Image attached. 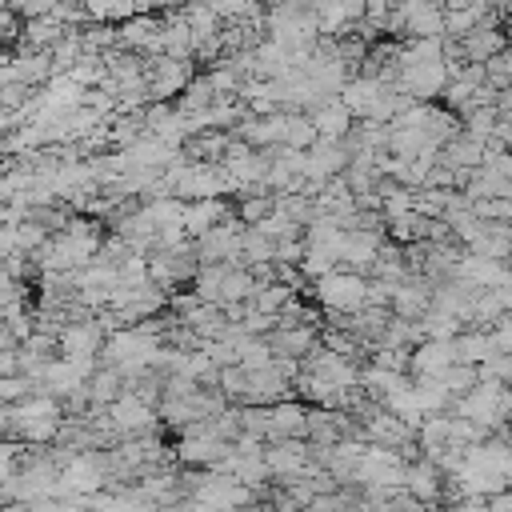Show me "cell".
I'll return each instance as SVG.
<instances>
[{
    "instance_id": "6da1fadb",
    "label": "cell",
    "mask_w": 512,
    "mask_h": 512,
    "mask_svg": "<svg viewBox=\"0 0 512 512\" xmlns=\"http://www.w3.org/2000/svg\"><path fill=\"white\" fill-rule=\"evenodd\" d=\"M452 412L480 424V428H504L508 424V384L480 376L464 396H456Z\"/></svg>"
},
{
    "instance_id": "7a4b0ae2",
    "label": "cell",
    "mask_w": 512,
    "mask_h": 512,
    "mask_svg": "<svg viewBox=\"0 0 512 512\" xmlns=\"http://www.w3.org/2000/svg\"><path fill=\"white\" fill-rule=\"evenodd\" d=\"M316 300L336 316H356L368 304V280L352 268H332L316 280Z\"/></svg>"
},
{
    "instance_id": "3957f363",
    "label": "cell",
    "mask_w": 512,
    "mask_h": 512,
    "mask_svg": "<svg viewBox=\"0 0 512 512\" xmlns=\"http://www.w3.org/2000/svg\"><path fill=\"white\" fill-rule=\"evenodd\" d=\"M456 364V336H424L416 348H412V360H408V372L416 380H428V376H440L444 368Z\"/></svg>"
},
{
    "instance_id": "277c9868",
    "label": "cell",
    "mask_w": 512,
    "mask_h": 512,
    "mask_svg": "<svg viewBox=\"0 0 512 512\" xmlns=\"http://www.w3.org/2000/svg\"><path fill=\"white\" fill-rule=\"evenodd\" d=\"M144 72H148V92H152L156 100H164V96H172V92H180V88L192 84L188 60H176V56H164V52H160V60H152V68H144Z\"/></svg>"
},
{
    "instance_id": "5b68a950",
    "label": "cell",
    "mask_w": 512,
    "mask_h": 512,
    "mask_svg": "<svg viewBox=\"0 0 512 512\" xmlns=\"http://www.w3.org/2000/svg\"><path fill=\"white\" fill-rule=\"evenodd\" d=\"M308 116H312L320 140H344V136L352 132V108H348L340 96H328V100L316 104Z\"/></svg>"
},
{
    "instance_id": "8992f818",
    "label": "cell",
    "mask_w": 512,
    "mask_h": 512,
    "mask_svg": "<svg viewBox=\"0 0 512 512\" xmlns=\"http://www.w3.org/2000/svg\"><path fill=\"white\" fill-rule=\"evenodd\" d=\"M112 424H116L120 432H144V428L152 424V408L144 404V396L124 392V396L112 400Z\"/></svg>"
},
{
    "instance_id": "52a82bcc",
    "label": "cell",
    "mask_w": 512,
    "mask_h": 512,
    "mask_svg": "<svg viewBox=\"0 0 512 512\" xmlns=\"http://www.w3.org/2000/svg\"><path fill=\"white\" fill-rule=\"evenodd\" d=\"M268 432H272L276 440L300 436V432H308V412H304L300 404H276V408L268 412Z\"/></svg>"
}]
</instances>
